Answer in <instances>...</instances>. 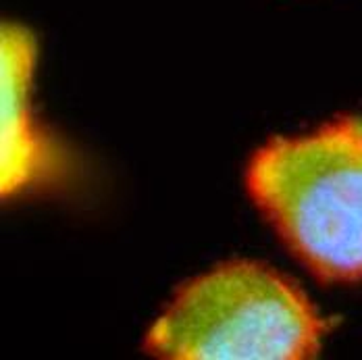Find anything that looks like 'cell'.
Returning <instances> with one entry per match:
<instances>
[{"instance_id": "cell-1", "label": "cell", "mask_w": 362, "mask_h": 360, "mask_svg": "<svg viewBox=\"0 0 362 360\" xmlns=\"http://www.w3.org/2000/svg\"><path fill=\"white\" fill-rule=\"evenodd\" d=\"M246 187L319 281H362V117L346 115L252 154Z\"/></svg>"}, {"instance_id": "cell-3", "label": "cell", "mask_w": 362, "mask_h": 360, "mask_svg": "<svg viewBox=\"0 0 362 360\" xmlns=\"http://www.w3.org/2000/svg\"><path fill=\"white\" fill-rule=\"evenodd\" d=\"M36 34L17 21L2 23L0 90H2V152L0 190L4 200L73 187L83 175L79 158L61 144L37 119L34 77Z\"/></svg>"}, {"instance_id": "cell-2", "label": "cell", "mask_w": 362, "mask_h": 360, "mask_svg": "<svg viewBox=\"0 0 362 360\" xmlns=\"http://www.w3.org/2000/svg\"><path fill=\"white\" fill-rule=\"evenodd\" d=\"M329 323L290 277L229 260L181 286L146 335L171 360H304L321 352Z\"/></svg>"}]
</instances>
